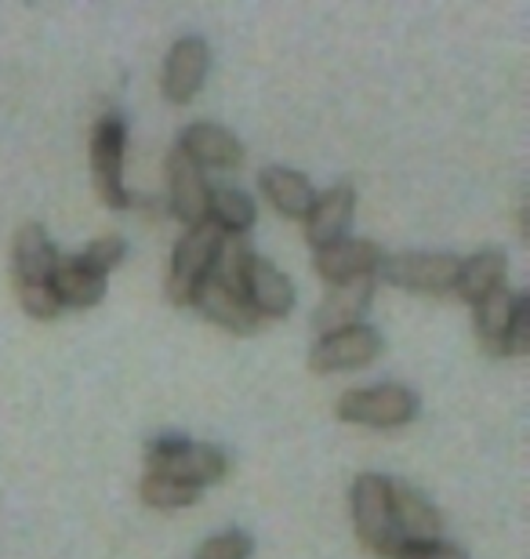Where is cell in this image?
Listing matches in <instances>:
<instances>
[{"mask_svg":"<svg viewBox=\"0 0 530 559\" xmlns=\"http://www.w3.org/2000/svg\"><path fill=\"white\" fill-rule=\"evenodd\" d=\"M208 70H211V48L204 37L175 40V48L164 59V76H161L164 98L175 106L193 103V95L208 81Z\"/></svg>","mask_w":530,"mask_h":559,"instance_id":"9c48e42d","label":"cell"},{"mask_svg":"<svg viewBox=\"0 0 530 559\" xmlns=\"http://www.w3.org/2000/svg\"><path fill=\"white\" fill-rule=\"evenodd\" d=\"M15 290H19V301H22V309H26V317H33V320H55L62 312L51 284H30V287H15Z\"/></svg>","mask_w":530,"mask_h":559,"instance_id":"484cf974","label":"cell"},{"mask_svg":"<svg viewBox=\"0 0 530 559\" xmlns=\"http://www.w3.org/2000/svg\"><path fill=\"white\" fill-rule=\"evenodd\" d=\"M389 559H469V556L458 545L436 538V542H400Z\"/></svg>","mask_w":530,"mask_h":559,"instance_id":"4316f807","label":"cell"},{"mask_svg":"<svg viewBox=\"0 0 530 559\" xmlns=\"http://www.w3.org/2000/svg\"><path fill=\"white\" fill-rule=\"evenodd\" d=\"M258 186H262V197L273 204L284 218H306V211L317 200V189L306 175L291 171V167H266L258 175Z\"/></svg>","mask_w":530,"mask_h":559,"instance_id":"ffe728a7","label":"cell"},{"mask_svg":"<svg viewBox=\"0 0 530 559\" xmlns=\"http://www.w3.org/2000/svg\"><path fill=\"white\" fill-rule=\"evenodd\" d=\"M145 465H150V473L172 476L178 484L204 490L225 476L229 457L214 443L186 440V436H153V440L145 443Z\"/></svg>","mask_w":530,"mask_h":559,"instance_id":"6da1fadb","label":"cell"},{"mask_svg":"<svg viewBox=\"0 0 530 559\" xmlns=\"http://www.w3.org/2000/svg\"><path fill=\"white\" fill-rule=\"evenodd\" d=\"M55 262H59V251L48 240V233L40 226H22L15 233V243H11V273H15V287H30V284H51Z\"/></svg>","mask_w":530,"mask_h":559,"instance_id":"d6986e66","label":"cell"},{"mask_svg":"<svg viewBox=\"0 0 530 559\" xmlns=\"http://www.w3.org/2000/svg\"><path fill=\"white\" fill-rule=\"evenodd\" d=\"M255 218H258V207L244 189H229V186L211 189L208 222L222 233V237H244V233L255 226Z\"/></svg>","mask_w":530,"mask_h":559,"instance_id":"7402d4cb","label":"cell"},{"mask_svg":"<svg viewBox=\"0 0 530 559\" xmlns=\"http://www.w3.org/2000/svg\"><path fill=\"white\" fill-rule=\"evenodd\" d=\"M255 552V538L247 531H222V534H214L211 542L200 545V552L197 559H247Z\"/></svg>","mask_w":530,"mask_h":559,"instance_id":"cb8c5ba5","label":"cell"},{"mask_svg":"<svg viewBox=\"0 0 530 559\" xmlns=\"http://www.w3.org/2000/svg\"><path fill=\"white\" fill-rule=\"evenodd\" d=\"M189 306H197L211 323H219V328L233 331V334H255L262 328V317L247 306V298L240 290L222 284V280H214V276H208L204 284H200V290Z\"/></svg>","mask_w":530,"mask_h":559,"instance_id":"2e32d148","label":"cell"},{"mask_svg":"<svg viewBox=\"0 0 530 559\" xmlns=\"http://www.w3.org/2000/svg\"><path fill=\"white\" fill-rule=\"evenodd\" d=\"M178 153L189 156L200 171L211 167V171H229L244 160V145L240 139L233 135L229 128L222 124H211V120H200V124H189L182 131V139L175 145Z\"/></svg>","mask_w":530,"mask_h":559,"instance_id":"4fadbf2b","label":"cell"},{"mask_svg":"<svg viewBox=\"0 0 530 559\" xmlns=\"http://www.w3.org/2000/svg\"><path fill=\"white\" fill-rule=\"evenodd\" d=\"M356 211V189L349 182L331 186L327 193H317L313 207L306 211V240L313 243V251L327 248V243L342 240L349 233V222H353Z\"/></svg>","mask_w":530,"mask_h":559,"instance_id":"5bb4252c","label":"cell"},{"mask_svg":"<svg viewBox=\"0 0 530 559\" xmlns=\"http://www.w3.org/2000/svg\"><path fill=\"white\" fill-rule=\"evenodd\" d=\"M222 240L225 237L211 222L182 233V240L175 243V254H172V270H167V280H164L167 301H175V306H189V301H193L200 284L214 273Z\"/></svg>","mask_w":530,"mask_h":559,"instance_id":"3957f363","label":"cell"},{"mask_svg":"<svg viewBox=\"0 0 530 559\" xmlns=\"http://www.w3.org/2000/svg\"><path fill=\"white\" fill-rule=\"evenodd\" d=\"M505 273H509V262H505L502 251H480L472 259H461L455 290L461 295V301L476 306V301L491 298L494 290L505 287Z\"/></svg>","mask_w":530,"mask_h":559,"instance_id":"44dd1931","label":"cell"},{"mask_svg":"<svg viewBox=\"0 0 530 559\" xmlns=\"http://www.w3.org/2000/svg\"><path fill=\"white\" fill-rule=\"evenodd\" d=\"M375 276H364V280H349V284H338L327 290V298L313 312V328L320 334H331V331H342V328H353L360 323V317L367 312L370 298H375Z\"/></svg>","mask_w":530,"mask_h":559,"instance_id":"e0dca14e","label":"cell"},{"mask_svg":"<svg viewBox=\"0 0 530 559\" xmlns=\"http://www.w3.org/2000/svg\"><path fill=\"white\" fill-rule=\"evenodd\" d=\"M123 145H128V124L117 114H106L92 128V182L95 193L109 207H131V193L123 189Z\"/></svg>","mask_w":530,"mask_h":559,"instance_id":"52a82bcc","label":"cell"},{"mask_svg":"<svg viewBox=\"0 0 530 559\" xmlns=\"http://www.w3.org/2000/svg\"><path fill=\"white\" fill-rule=\"evenodd\" d=\"M476 338L491 356H520L530 345V317L527 295L520 290H494L491 298L476 301Z\"/></svg>","mask_w":530,"mask_h":559,"instance_id":"7a4b0ae2","label":"cell"},{"mask_svg":"<svg viewBox=\"0 0 530 559\" xmlns=\"http://www.w3.org/2000/svg\"><path fill=\"white\" fill-rule=\"evenodd\" d=\"M51 290L62 309H92L106 298V276L92 270L81 254H59L51 273Z\"/></svg>","mask_w":530,"mask_h":559,"instance_id":"ac0fdd59","label":"cell"},{"mask_svg":"<svg viewBox=\"0 0 530 559\" xmlns=\"http://www.w3.org/2000/svg\"><path fill=\"white\" fill-rule=\"evenodd\" d=\"M461 259L447 251H400L386 254L378 265V280L400 287V290H419V295H444L458 284Z\"/></svg>","mask_w":530,"mask_h":559,"instance_id":"8992f818","label":"cell"},{"mask_svg":"<svg viewBox=\"0 0 530 559\" xmlns=\"http://www.w3.org/2000/svg\"><path fill=\"white\" fill-rule=\"evenodd\" d=\"M167 197H172V211L175 218L182 222L186 229L204 226L208 222V200H211V186L204 171L182 156L178 150L167 153Z\"/></svg>","mask_w":530,"mask_h":559,"instance_id":"30bf717a","label":"cell"},{"mask_svg":"<svg viewBox=\"0 0 530 559\" xmlns=\"http://www.w3.org/2000/svg\"><path fill=\"white\" fill-rule=\"evenodd\" d=\"M381 349H386V338H381L378 328H370V323H353V328L320 334V342L309 349V367L317 374L356 371V367L375 364Z\"/></svg>","mask_w":530,"mask_h":559,"instance_id":"ba28073f","label":"cell"},{"mask_svg":"<svg viewBox=\"0 0 530 559\" xmlns=\"http://www.w3.org/2000/svg\"><path fill=\"white\" fill-rule=\"evenodd\" d=\"M123 254H128V243H123V237H117V233H106V237L87 243V248L81 251V259L92 265V270H98L106 276L109 270H117V265L123 262Z\"/></svg>","mask_w":530,"mask_h":559,"instance_id":"d4e9b609","label":"cell"},{"mask_svg":"<svg viewBox=\"0 0 530 559\" xmlns=\"http://www.w3.org/2000/svg\"><path fill=\"white\" fill-rule=\"evenodd\" d=\"M349 506H353V527L356 538L367 545L370 552L389 559L397 552L400 534L392 527V501H389V479L378 473H364L356 476L353 495H349Z\"/></svg>","mask_w":530,"mask_h":559,"instance_id":"5b68a950","label":"cell"},{"mask_svg":"<svg viewBox=\"0 0 530 559\" xmlns=\"http://www.w3.org/2000/svg\"><path fill=\"white\" fill-rule=\"evenodd\" d=\"M244 298L258 317L266 320H284L291 309H295V284L287 280L284 270H276L273 262L266 259H251L244 276Z\"/></svg>","mask_w":530,"mask_h":559,"instance_id":"9a60e30c","label":"cell"},{"mask_svg":"<svg viewBox=\"0 0 530 559\" xmlns=\"http://www.w3.org/2000/svg\"><path fill=\"white\" fill-rule=\"evenodd\" d=\"M139 495H142L145 506H153V509H182V506H193V501L200 498V490L178 484V479H172V476L145 473Z\"/></svg>","mask_w":530,"mask_h":559,"instance_id":"603a6c76","label":"cell"},{"mask_svg":"<svg viewBox=\"0 0 530 559\" xmlns=\"http://www.w3.org/2000/svg\"><path fill=\"white\" fill-rule=\"evenodd\" d=\"M334 415L349 425H367V429H400V425H411L419 418V396L400 382L349 389L338 400Z\"/></svg>","mask_w":530,"mask_h":559,"instance_id":"277c9868","label":"cell"},{"mask_svg":"<svg viewBox=\"0 0 530 559\" xmlns=\"http://www.w3.org/2000/svg\"><path fill=\"white\" fill-rule=\"evenodd\" d=\"M381 259H386V251H381L375 240L342 237V240L327 243V248L317 251V273L331 287H338V284H349V280L375 276Z\"/></svg>","mask_w":530,"mask_h":559,"instance_id":"8fae6325","label":"cell"},{"mask_svg":"<svg viewBox=\"0 0 530 559\" xmlns=\"http://www.w3.org/2000/svg\"><path fill=\"white\" fill-rule=\"evenodd\" d=\"M389 501L400 542H436L444 534V516L422 490H414L403 479H389Z\"/></svg>","mask_w":530,"mask_h":559,"instance_id":"7c38bea8","label":"cell"}]
</instances>
